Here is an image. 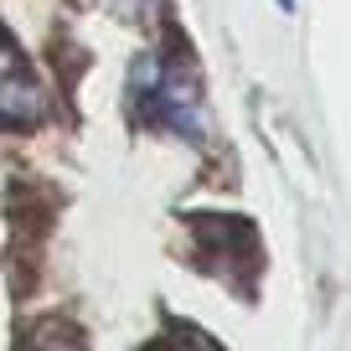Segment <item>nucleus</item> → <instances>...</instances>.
<instances>
[{
  "mask_svg": "<svg viewBox=\"0 0 351 351\" xmlns=\"http://www.w3.org/2000/svg\"><path fill=\"white\" fill-rule=\"evenodd\" d=\"M52 119V93L47 83L26 67V57H16L11 47H0V124L21 130V124Z\"/></svg>",
  "mask_w": 351,
  "mask_h": 351,
  "instance_id": "obj_2",
  "label": "nucleus"
},
{
  "mask_svg": "<svg viewBox=\"0 0 351 351\" xmlns=\"http://www.w3.org/2000/svg\"><path fill=\"white\" fill-rule=\"evenodd\" d=\"M155 351H212V341H202L197 330H186V336H181V341H160V346H155Z\"/></svg>",
  "mask_w": 351,
  "mask_h": 351,
  "instance_id": "obj_5",
  "label": "nucleus"
},
{
  "mask_svg": "<svg viewBox=\"0 0 351 351\" xmlns=\"http://www.w3.org/2000/svg\"><path fill=\"white\" fill-rule=\"evenodd\" d=\"M274 5H279V11H295V0H274Z\"/></svg>",
  "mask_w": 351,
  "mask_h": 351,
  "instance_id": "obj_6",
  "label": "nucleus"
},
{
  "mask_svg": "<svg viewBox=\"0 0 351 351\" xmlns=\"http://www.w3.org/2000/svg\"><path fill=\"white\" fill-rule=\"evenodd\" d=\"M21 351H83V341H77V330L62 326V320H42V326L26 330Z\"/></svg>",
  "mask_w": 351,
  "mask_h": 351,
  "instance_id": "obj_3",
  "label": "nucleus"
},
{
  "mask_svg": "<svg viewBox=\"0 0 351 351\" xmlns=\"http://www.w3.org/2000/svg\"><path fill=\"white\" fill-rule=\"evenodd\" d=\"M130 114L145 130L202 140V77L176 52H140L130 67Z\"/></svg>",
  "mask_w": 351,
  "mask_h": 351,
  "instance_id": "obj_1",
  "label": "nucleus"
},
{
  "mask_svg": "<svg viewBox=\"0 0 351 351\" xmlns=\"http://www.w3.org/2000/svg\"><path fill=\"white\" fill-rule=\"evenodd\" d=\"M88 11H109V16H124V21H150L160 11V0H77Z\"/></svg>",
  "mask_w": 351,
  "mask_h": 351,
  "instance_id": "obj_4",
  "label": "nucleus"
}]
</instances>
